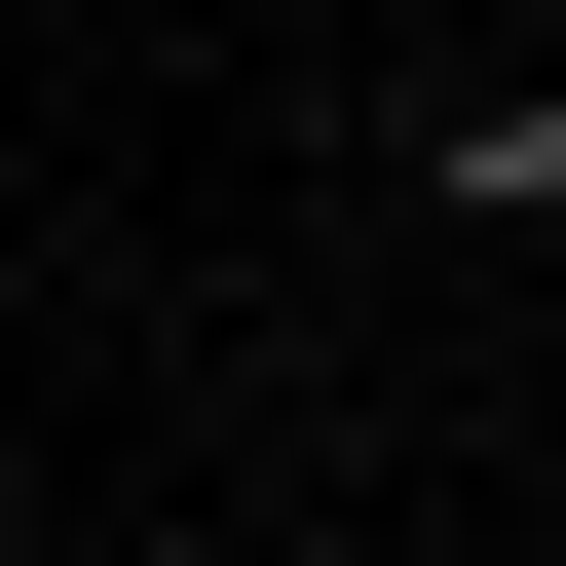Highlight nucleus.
Segmentation results:
<instances>
[{
  "mask_svg": "<svg viewBox=\"0 0 566 566\" xmlns=\"http://www.w3.org/2000/svg\"><path fill=\"white\" fill-rule=\"evenodd\" d=\"M0 566H39V528H0Z\"/></svg>",
  "mask_w": 566,
  "mask_h": 566,
  "instance_id": "obj_1",
  "label": "nucleus"
}]
</instances>
